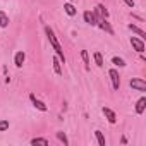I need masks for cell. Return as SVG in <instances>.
I'll use <instances>...</instances> for the list:
<instances>
[{"label":"cell","instance_id":"30bf717a","mask_svg":"<svg viewBox=\"0 0 146 146\" xmlns=\"http://www.w3.org/2000/svg\"><path fill=\"white\" fill-rule=\"evenodd\" d=\"M24 60H26V53H24V52H17V53L14 55V64H16V67H23Z\"/></svg>","mask_w":146,"mask_h":146},{"label":"cell","instance_id":"277c9868","mask_svg":"<svg viewBox=\"0 0 146 146\" xmlns=\"http://www.w3.org/2000/svg\"><path fill=\"white\" fill-rule=\"evenodd\" d=\"M83 17H84V23H88L90 26H96L98 24V16L95 12H91V11H86L83 14Z\"/></svg>","mask_w":146,"mask_h":146},{"label":"cell","instance_id":"44dd1931","mask_svg":"<svg viewBox=\"0 0 146 146\" xmlns=\"http://www.w3.org/2000/svg\"><path fill=\"white\" fill-rule=\"evenodd\" d=\"M9 120H5V119H2V120H0V132H5L7 129H9Z\"/></svg>","mask_w":146,"mask_h":146},{"label":"cell","instance_id":"2e32d148","mask_svg":"<svg viewBox=\"0 0 146 146\" xmlns=\"http://www.w3.org/2000/svg\"><path fill=\"white\" fill-rule=\"evenodd\" d=\"M31 144H33V146H36V144H40V146H48V139H45V137H35V139H31Z\"/></svg>","mask_w":146,"mask_h":146},{"label":"cell","instance_id":"5bb4252c","mask_svg":"<svg viewBox=\"0 0 146 146\" xmlns=\"http://www.w3.org/2000/svg\"><path fill=\"white\" fill-rule=\"evenodd\" d=\"M64 11H65V14H67V16H70V17H72V16H76V12H78V11H76V7L72 5V4H69V2H65V4H64Z\"/></svg>","mask_w":146,"mask_h":146},{"label":"cell","instance_id":"603a6c76","mask_svg":"<svg viewBox=\"0 0 146 146\" xmlns=\"http://www.w3.org/2000/svg\"><path fill=\"white\" fill-rule=\"evenodd\" d=\"M122 2H124V4H125L127 7H131V9H132V7L136 5V4H134V0H122Z\"/></svg>","mask_w":146,"mask_h":146},{"label":"cell","instance_id":"8992f818","mask_svg":"<svg viewBox=\"0 0 146 146\" xmlns=\"http://www.w3.org/2000/svg\"><path fill=\"white\" fill-rule=\"evenodd\" d=\"M29 100H31V103H33V107H35V108H38V110H41V112H46V110H48V107H46L41 100H38L33 93L29 95Z\"/></svg>","mask_w":146,"mask_h":146},{"label":"cell","instance_id":"d6986e66","mask_svg":"<svg viewBox=\"0 0 146 146\" xmlns=\"http://www.w3.org/2000/svg\"><path fill=\"white\" fill-rule=\"evenodd\" d=\"M95 136H96V141H98V144H100V146H105V144H107L105 136L102 134V131H95Z\"/></svg>","mask_w":146,"mask_h":146},{"label":"cell","instance_id":"7c38bea8","mask_svg":"<svg viewBox=\"0 0 146 146\" xmlns=\"http://www.w3.org/2000/svg\"><path fill=\"white\" fill-rule=\"evenodd\" d=\"M127 28H129V29H131V31H132L134 35H137V36H139L141 40H144V38H146V33H144V31H143L141 28H137L136 24H129Z\"/></svg>","mask_w":146,"mask_h":146},{"label":"cell","instance_id":"ba28073f","mask_svg":"<svg viewBox=\"0 0 146 146\" xmlns=\"http://www.w3.org/2000/svg\"><path fill=\"white\" fill-rule=\"evenodd\" d=\"M102 112H103L105 119H107L110 124H115V122H117V115H115V112H113V110H110L108 107H103V108H102Z\"/></svg>","mask_w":146,"mask_h":146},{"label":"cell","instance_id":"9a60e30c","mask_svg":"<svg viewBox=\"0 0 146 146\" xmlns=\"http://www.w3.org/2000/svg\"><path fill=\"white\" fill-rule=\"evenodd\" d=\"M7 26H9V16L4 11H0V28H7Z\"/></svg>","mask_w":146,"mask_h":146},{"label":"cell","instance_id":"9c48e42d","mask_svg":"<svg viewBox=\"0 0 146 146\" xmlns=\"http://www.w3.org/2000/svg\"><path fill=\"white\" fill-rule=\"evenodd\" d=\"M93 12H95L98 17H103V19H108V16H110V14H108V11H107V7H105L103 4H98V5L95 7V11H93Z\"/></svg>","mask_w":146,"mask_h":146},{"label":"cell","instance_id":"8fae6325","mask_svg":"<svg viewBox=\"0 0 146 146\" xmlns=\"http://www.w3.org/2000/svg\"><path fill=\"white\" fill-rule=\"evenodd\" d=\"M146 110V98H139L137 103H136V113L137 115H143Z\"/></svg>","mask_w":146,"mask_h":146},{"label":"cell","instance_id":"7a4b0ae2","mask_svg":"<svg viewBox=\"0 0 146 146\" xmlns=\"http://www.w3.org/2000/svg\"><path fill=\"white\" fill-rule=\"evenodd\" d=\"M129 86H131L132 90H136V91H141V93L146 91V83H144L141 78H134V79H131V81H129Z\"/></svg>","mask_w":146,"mask_h":146},{"label":"cell","instance_id":"7402d4cb","mask_svg":"<svg viewBox=\"0 0 146 146\" xmlns=\"http://www.w3.org/2000/svg\"><path fill=\"white\" fill-rule=\"evenodd\" d=\"M57 139H58V141H62V143H64L65 146L69 144V139H67V136H65V132H57Z\"/></svg>","mask_w":146,"mask_h":146},{"label":"cell","instance_id":"3957f363","mask_svg":"<svg viewBox=\"0 0 146 146\" xmlns=\"http://www.w3.org/2000/svg\"><path fill=\"white\" fill-rule=\"evenodd\" d=\"M108 76H110V81H112V88L113 90H119L120 88V76H119L117 69H110L108 70Z\"/></svg>","mask_w":146,"mask_h":146},{"label":"cell","instance_id":"4fadbf2b","mask_svg":"<svg viewBox=\"0 0 146 146\" xmlns=\"http://www.w3.org/2000/svg\"><path fill=\"white\" fill-rule=\"evenodd\" d=\"M60 64H62L60 58L55 55V57H53V70H55V74H57V76H62V65H60Z\"/></svg>","mask_w":146,"mask_h":146},{"label":"cell","instance_id":"5b68a950","mask_svg":"<svg viewBox=\"0 0 146 146\" xmlns=\"http://www.w3.org/2000/svg\"><path fill=\"white\" fill-rule=\"evenodd\" d=\"M131 45H132V48H134L137 53H143V52H144V41H143L141 38L132 36V38H131Z\"/></svg>","mask_w":146,"mask_h":146},{"label":"cell","instance_id":"52a82bcc","mask_svg":"<svg viewBox=\"0 0 146 146\" xmlns=\"http://www.w3.org/2000/svg\"><path fill=\"white\" fill-rule=\"evenodd\" d=\"M100 29H103V31H107L108 35H113V29H112V26H110V23L107 21V19H103V17H98V24H96Z\"/></svg>","mask_w":146,"mask_h":146},{"label":"cell","instance_id":"ac0fdd59","mask_svg":"<svg viewBox=\"0 0 146 146\" xmlns=\"http://www.w3.org/2000/svg\"><path fill=\"white\" fill-rule=\"evenodd\" d=\"M93 57H95L96 65H98V67H103V64H105V62H103V55H102L100 52H95V53H93Z\"/></svg>","mask_w":146,"mask_h":146},{"label":"cell","instance_id":"ffe728a7","mask_svg":"<svg viewBox=\"0 0 146 146\" xmlns=\"http://www.w3.org/2000/svg\"><path fill=\"white\" fill-rule=\"evenodd\" d=\"M112 64H113V65H119V67H125V60L120 58V57H113V58H112Z\"/></svg>","mask_w":146,"mask_h":146},{"label":"cell","instance_id":"6da1fadb","mask_svg":"<svg viewBox=\"0 0 146 146\" xmlns=\"http://www.w3.org/2000/svg\"><path fill=\"white\" fill-rule=\"evenodd\" d=\"M45 35H46V38H48V41H50V45H52V48L55 50V53H57V57L60 58V62H62V64H65V55H64V50H62V45H60V41L57 40V36H55V33H53V29H52L50 26H45Z\"/></svg>","mask_w":146,"mask_h":146},{"label":"cell","instance_id":"e0dca14e","mask_svg":"<svg viewBox=\"0 0 146 146\" xmlns=\"http://www.w3.org/2000/svg\"><path fill=\"white\" fill-rule=\"evenodd\" d=\"M81 57H83V62H84V69L90 70V55L86 50H81Z\"/></svg>","mask_w":146,"mask_h":146}]
</instances>
